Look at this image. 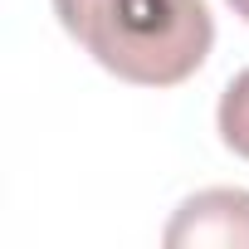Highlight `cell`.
I'll list each match as a JSON object with an SVG mask.
<instances>
[{
    "instance_id": "obj_2",
    "label": "cell",
    "mask_w": 249,
    "mask_h": 249,
    "mask_svg": "<svg viewBox=\"0 0 249 249\" xmlns=\"http://www.w3.org/2000/svg\"><path fill=\"white\" fill-rule=\"evenodd\" d=\"M166 244H249V191H200L166 225Z\"/></svg>"
},
{
    "instance_id": "obj_3",
    "label": "cell",
    "mask_w": 249,
    "mask_h": 249,
    "mask_svg": "<svg viewBox=\"0 0 249 249\" xmlns=\"http://www.w3.org/2000/svg\"><path fill=\"white\" fill-rule=\"evenodd\" d=\"M220 137L234 157L249 161V69L230 78L225 98H220Z\"/></svg>"
},
{
    "instance_id": "obj_4",
    "label": "cell",
    "mask_w": 249,
    "mask_h": 249,
    "mask_svg": "<svg viewBox=\"0 0 249 249\" xmlns=\"http://www.w3.org/2000/svg\"><path fill=\"white\" fill-rule=\"evenodd\" d=\"M230 5H234V15H239V20H249V0H230Z\"/></svg>"
},
{
    "instance_id": "obj_1",
    "label": "cell",
    "mask_w": 249,
    "mask_h": 249,
    "mask_svg": "<svg viewBox=\"0 0 249 249\" xmlns=\"http://www.w3.org/2000/svg\"><path fill=\"white\" fill-rule=\"evenodd\" d=\"M54 15L107 73L142 88L186 83L215 44L205 0H54Z\"/></svg>"
}]
</instances>
